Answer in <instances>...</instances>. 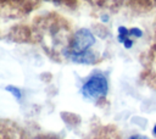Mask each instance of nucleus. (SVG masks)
Returning <instances> with one entry per match:
<instances>
[{
	"instance_id": "f257e3e1",
	"label": "nucleus",
	"mask_w": 156,
	"mask_h": 139,
	"mask_svg": "<svg viewBox=\"0 0 156 139\" xmlns=\"http://www.w3.org/2000/svg\"><path fill=\"white\" fill-rule=\"evenodd\" d=\"M82 93L85 98H91V99L105 96L107 93V82L105 77L101 74H95L90 77L87 80V83L83 85Z\"/></svg>"
},
{
	"instance_id": "f03ea898",
	"label": "nucleus",
	"mask_w": 156,
	"mask_h": 139,
	"mask_svg": "<svg viewBox=\"0 0 156 139\" xmlns=\"http://www.w3.org/2000/svg\"><path fill=\"white\" fill-rule=\"evenodd\" d=\"M94 41H95L94 35L88 29L78 30L74 34L73 40H72V45H71L72 54H83V52H85L94 44Z\"/></svg>"
},
{
	"instance_id": "423d86ee",
	"label": "nucleus",
	"mask_w": 156,
	"mask_h": 139,
	"mask_svg": "<svg viewBox=\"0 0 156 139\" xmlns=\"http://www.w3.org/2000/svg\"><path fill=\"white\" fill-rule=\"evenodd\" d=\"M132 44H133V43H132V40H130V39H127V40L124 41L126 48H130V46H132Z\"/></svg>"
},
{
	"instance_id": "39448f33",
	"label": "nucleus",
	"mask_w": 156,
	"mask_h": 139,
	"mask_svg": "<svg viewBox=\"0 0 156 139\" xmlns=\"http://www.w3.org/2000/svg\"><path fill=\"white\" fill-rule=\"evenodd\" d=\"M129 139H149V138H146V137H144V135H133V137H130Z\"/></svg>"
},
{
	"instance_id": "20e7f679",
	"label": "nucleus",
	"mask_w": 156,
	"mask_h": 139,
	"mask_svg": "<svg viewBox=\"0 0 156 139\" xmlns=\"http://www.w3.org/2000/svg\"><path fill=\"white\" fill-rule=\"evenodd\" d=\"M129 34H134L135 37H140V35H141V30H139V29H136V28H133V29L129 30Z\"/></svg>"
},
{
	"instance_id": "7ed1b4c3",
	"label": "nucleus",
	"mask_w": 156,
	"mask_h": 139,
	"mask_svg": "<svg viewBox=\"0 0 156 139\" xmlns=\"http://www.w3.org/2000/svg\"><path fill=\"white\" fill-rule=\"evenodd\" d=\"M7 90L11 91L12 94H15L16 98H20V96H21V93L18 91V89H16V88H13V87H7Z\"/></svg>"
},
{
	"instance_id": "0eeeda50",
	"label": "nucleus",
	"mask_w": 156,
	"mask_h": 139,
	"mask_svg": "<svg viewBox=\"0 0 156 139\" xmlns=\"http://www.w3.org/2000/svg\"><path fill=\"white\" fill-rule=\"evenodd\" d=\"M154 133L156 134V126H155V128H154Z\"/></svg>"
}]
</instances>
